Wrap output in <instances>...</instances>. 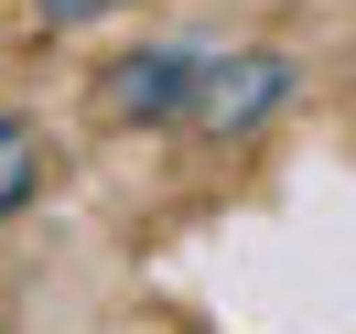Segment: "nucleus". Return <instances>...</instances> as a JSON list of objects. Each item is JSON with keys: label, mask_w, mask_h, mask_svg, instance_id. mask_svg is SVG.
<instances>
[{"label": "nucleus", "mask_w": 356, "mask_h": 334, "mask_svg": "<svg viewBox=\"0 0 356 334\" xmlns=\"http://www.w3.org/2000/svg\"><path fill=\"white\" fill-rule=\"evenodd\" d=\"M33 173H44L33 130H22V119H0V205H22V194H33Z\"/></svg>", "instance_id": "nucleus-1"}, {"label": "nucleus", "mask_w": 356, "mask_h": 334, "mask_svg": "<svg viewBox=\"0 0 356 334\" xmlns=\"http://www.w3.org/2000/svg\"><path fill=\"white\" fill-rule=\"evenodd\" d=\"M97 11H119V0H44V22H97Z\"/></svg>", "instance_id": "nucleus-2"}]
</instances>
